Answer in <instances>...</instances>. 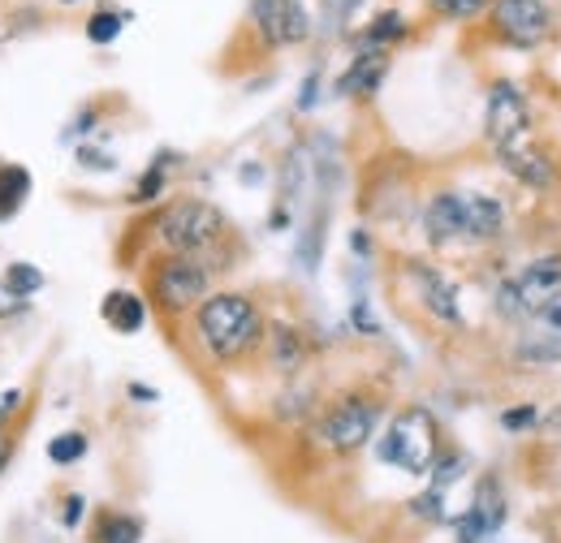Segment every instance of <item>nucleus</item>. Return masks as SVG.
<instances>
[{"label":"nucleus","mask_w":561,"mask_h":543,"mask_svg":"<svg viewBox=\"0 0 561 543\" xmlns=\"http://www.w3.org/2000/svg\"><path fill=\"white\" fill-rule=\"evenodd\" d=\"M527 138L536 135H531V104H527L523 86L510 78H492L489 95H484V142L492 151H505Z\"/></svg>","instance_id":"nucleus-8"},{"label":"nucleus","mask_w":561,"mask_h":543,"mask_svg":"<svg viewBox=\"0 0 561 543\" xmlns=\"http://www.w3.org/2000/svg\"><path fill=\"white\" fill-rule=\"evenodd\" d=\"M510 362L523 371H553L561 367V302L527 315L510 328Z\"/></svg>","instance_id":"nucleus-9"},{"label":"nucleus","mask_w":561,"mask_h":543,"mask_svg":"<svg viewBox=\"0 0 561 543\" xmlns=\"http://www.w3.org/2000/svg\"><path fill=\"white\" fill-rule=\"evenodd\" d=\"M22 402H26V393H22V389H9V393L0 397V418H9V414H18V409H22Z\"/></svg>","instance_id":"nucleus-36"},{"label":"nucleus","mask_w":561,"mask_h":543,"mask_svg":"<svg viewBox=\"0 0 561 543\" xmlns=\"http://www.w3.org/2000/svg\"><path fill=\"white\" fill-rule=\"evenodd\" d=\"M126 18H130V13L95 9V13L87 18V39H91V44H100V48H104V44H117V35L126 31Z\"/></svg>","instance_id":"nucleus-27"},{"label":"nucleus","mask_w":561,"mask_h":543,"mask_svg":"<svg viewBox=\"0 0 561 543\" xmlns=\"http://www.w3.org/2000/svg\"><path fill=\"white\" fill-rule=\"evenodd\" d=\"M445 453V431L440 418L427 406H402L376 436V458L380 466H393L411 478H427L436 458Z\"/></svg>","instance_id":"nucleus-3"},{"label":"nucleus","mask_w":561,"mask_h":543,"mask_svg":"<svg viewBox=\"0 0 561 543\" xmlns=\"http://www.w3.org/2000/svg\"><path fill=\"white\" fill-rule=\"evenodd\" d=\"M420 229L432 251L462 242V190H432L420 211Z\"/></svg>","instance_id":"nucleus-15"},{"label":"nucleus","mask_w":561,"mask_h":543,"mask_svg":"<svg viewBox=\"0 0 561 543\" xmlns=\"http://www.w3.org/2000/svg\"><path fill=\"white\" fill-rule=\"evenodd\" d=\"M411 35V22H407V13L402 9H380L363 31H358V48H393V44H402Z\"/></svg>","instance_id":"nucleus-20"},{"label":"nucleus","mask_w":561,"mask_h":543,"mask_svg":"<svg viewBox=\"0 0 561 543\" xmlns=\"http://www.w3.org/2000/svg\"><path fill=\"white\" fill-rule=\"evenodd\" d=\"M380 427H385V402L376 393H367V389H351V393L333 397L324 409H316L311 440L329 458H354L367 444H376Z\"/></svg>","instance_id":"nucleus-4"},{"label":"nucleus","mask_w":561,"mask_h":543,"mask_svg":"<svg viewBox=\"0 0 561 543\" xmlns=\"http://www.w3.org/2000/svg\"><path fill=\"white\" fill-rule=\"evenodd\" d=\"M26 311H31V298L13 293V289L0 280V320H18V315H26Z\"/></svg>","instance_id":"nucleus-33"},{"label":"nucleus","mask_w":561,"mask_h":543,"mask_svg":"<svg viewBox=\"0 0 561 543\" xmlns=\"http://www.w3.org/2000/svg\"><path fill=\"white\" fill-rule=\"evenodd\" d=\"M540 431H553V436L561 440V406H553L549 414H545V427H540Z\"/></svg>","instance_id":"nucleus-40"},{"label":"nucleus","mask_w":561,"mask_h":543,"mask_svg":"<svg viewBox=\"0 0 561 543\" xmlns=\"http://www.w3.org/2000/svg\"><path fill=\"white\" fill-rule=\"evenodd\" d=\"M402 276L411 285V298L420 302V311L427 320L445 324V328H467V311H462V293L454 285V276L427 259H407Z\"/></svg>","instance_id":"nucleus-10"},{"label":"nucleus","mask_w":561,"mask_h":543,"mask_svg":"<svg viewBox=\"0 0 561 543\" xmlns=\"http://www.w3.org/2000/svg\"><path fill=\"white\" fill-rule=\"evenodd\" d=\"M87 453H91L87 431H61V436L48 440V462H53V466H78Z\"/></svg>","instance_id":"nucleus-26"},{"label":"nucleus","mask_w":561,"mask_h":543,"mask_svg":"<svg viewBox=\"0 0 561 543\" xmlns=\"http://www.w3.org/2000/svg\"><path fill=\"white\" fill-rule=\"evenodd\" d=\"M82 518H87V496H82V492H70V496L61 500V527H66V531H78Z\"/></svg>","instance_id":"nucleus-31"},{"label":"nucleus","mask_w":561,"mask_h":543,"mask_svg":"<svg viewBox=\"0 0 561 543\" xmlns=\"http://www.w3.org/2000/svg\"><path fill=\"white\" fill-rule=\"evenodd\" d=\"M247 18L264 48H298L311 39V13L302 0H251Z\"/></svg>","instance_id":"nucleus-12"},{"label":"nucleus","mask_w":561,"mask_h":543,"mask_svg":"<svg viewBox=\"0 0 561 543\" xmlns=\"http://www.w3.org/2000/svg\"><path fill=\"white\" fill-rule=\"evenodd\" d=\"M95 117H100V113H95V108H87V113H82V117H78V122H73V126H70V135H66V138L91 135V126H95Z\"/></svg>","instance_id":"nucleus-37"},{"label":"nucleus","mask_w":561,"mask_h":543,"mask_svg":"<svg viewBox=\"0 0 561 543\" xmlns=\"http://www.w3.org/2000/svg\"><path fill=\"white\" fill-rule=\"evenodd\" d=\"M320 82H324V73L320 69H307V78L298 82V100H294L298 113H311L320 104Z\"/></svg>","instance_id":"nucleus-30"},{"label":"nucleus","mask_w":561,"mask_h":543,"mask_svg":"<svg viewBox=\"0 0 561 543\" xmlns=\"http://www.w3.org/2000/svg\"><path fill=\"white\" fill-rule=\"evenodd\" d=\"M427 4H432V13H440L449 22H476L480 13H489L492 0H427Z\"/></svg>","instance_id":"nucleus-29"},{"label":"nucleus","mask_w":561,"mask_h":543,"mask_svg":"<svg viewBox=\"0 0 561 543\" xmlns=\"http://www.w3.org/2000/svg\"><path fill=\"white\" fill-rule=\"evenodd\" d=\"M351 324L363 333V337H380V324H376V315H371V307H367V298H354L351 307Z\"/></svg>","instance_id":"nucleus-32"},{"label":"nucleus","mask_w":561,"mask_h":543,"mask_svg":"<svg viewBox=\"0 0 561 543\" xmlns=\"http://www.w3.org/2000/svg\"><path fill=\"white\" fill-rule=\"evenodd\" d=\"M492 155H496L501 173H510L518 186H527V190H536V195H549V190L558 186V177H561L558 160H553L536 138H527V142H518V147H505V151H492Z\"/></svg>","instance_id":"nucleus-13"},{"label":"nucleus","mask_w":561,"mask_h":543,"mask_svg":"<svg viewBox=\"0 0 561 543\" xmlns=\"http://www.w3.org/2000/svg\"><path fill=\"white\" fill-rule=\"evenodd\" d=\"M4 423H9V418H0V466H4V458H9V436H4Z\"/></svg>","instance_id":"nucleus-41"},{"label":"nucleus","mask_w":561,"mask_h":543,"mask_svg":"<svg viewBox=\"0 0 561 543\" xmlns=\"http://www.w3.org/2000/svg\"><path fill=\"white\" fill-rule=\"evenodd\" d=\"M505 522H510V492H505L501 475H492V471L476 478L467 509L458 518H449L454 543H492L505 531Z\"/></svg>","instance_id":"nucleus-7"},{"label":"nucleus","mask_w":561,"mask_h":543,"mask_svg":"<svg viewBox=\"0 0 561 543\" xmlns=\"http://www.w3.org/2000/svg\"><path fill=\"white\" fill-rule=\"evenodd\" d=\"M126 393H130L135 402H147V406H151V402H160V393H156V389H147V384H130Z\"/></svg>","instance_id":"nucleus-39"},{"label":"nucleus","mask_w":561,"mask_h":543,"mask_svg":"<svg viewBox=\"0 0 561 543\" xmlns=\"http://www.w3.org/2000/svg\"><path fill=\"white\" fill-rule=\"evenodd\" d=\"M169 160H178V151H156V160L142 169V177L135 182V190H130V204L147 207L164 199V190H169V169H173Z\"/></svg>","instance_id":"nucleus-21"},{"label":"nucleus","mask_w":561,"mask_h":543,"mask_svg":"<svg viewBox=\"0 0 561 543\" xmlns=\"http://www.w3.org/2000/svg\"><path fill=\"white\" fill-rule=\"evenodd\" d=\"M467 475H471V458H467L462 449L445 444V453L436 458V466H432V475H427V487H436V492H449L454 483H462Z\"/></svg>","instance_id":"nucleus-25"},{"label":"nucleus","mask_w":561,"mask_h":543,"mask_svg":"<svg viewBox=\"0 0 561 543\" xmlns=\"http://www.w3.org/2000/svg\"><path fill=\"white\" fill-rule=\"evenodd\" d=\"M496 427L505 436H536L545 427V409L536 406V402H514V406H505L496 414Z\"/></svg>","instance_id":"nucleus-24"},{"label":"nucleus","mask_w":561,"mask_h":543,"mask_svg":"<svg viewBox=\"0 0 561 543\" xmlns=\"http://www.w3.org/2000/svg\"><path fill=\"white\" fill-rule=\"evenodd\" d=\"M238 177H242V186H260V182H264V169H260V160H251V164H247Z\"/></svg>","instance_id":"nucleus-38"},{"label":"nucleus","mask_w":561,"mask_h":543,"mask_svg":"<svg viewBox=\"0 0 561 543\" xmlns=\"http://www.w3.org/2000/svg\"><path fill=\"white\" fill-rule=\"evenodd\" d=\"M558 453H561V440H558Z\"/></svg>","instance_id":"nucleus-44"},{"label":"nucleus","mask_w":561,"mask_h":543,"mask_svg":"<svg viewBox=\"0 0 561 543\" xmlns=\"http://www.w3.org/2000/svg\"><path fill=\"white\" fill-rule=\"evenodd\" d=\"M385 78H389V53L385 48H358L351 57V66L337 73L333 95L337 100H371Z\"/></svg>","instance_id":"nucleus-16"},{"label":"nucleus","mask_w":561,"mask_h":543,"mask_svg":"<svg viewBox=\"0 0 561 543\" xmlns=\"http://www.w3.org/2000/svg\"><path fill=\"white\" fill-rule=\"evenodd\" d=\"M558 527H561V509H558Z\"/></svg>","instance_id":"nucleus-42"},{"label":"nucleus","mask_w":561,"mask_h":543,"mask_svg":"<svg viewBox=\"0 0 561 543\" xmlns=\"http://www.w3.org/2000/svg\"><path fill=\"white\" fill-rule=\"evenodd\" d=\"M4 285H9L13 293H22V298H35V293L48 285V276H44V268H35V264H26V259H13V264L4 268Z\"/></svg>","instance_id":"nucleus-28"},{"label":"nucleus","mask_w":561,"mask_h":543,"mask_svg":"<svg viewBox=\"0 0 561 543\" xmlns=\"http://www.w3.org/2000/svg\"><path fill=\"white\" fill-rule=\"evenodd\" d=\"M351 251L358 255V259H371L376 255V242H371V233L358 224V229H351Z\"/></svg>","instance_id":"nucleus-35"},{"label":"nucleus","mask_w":561,"mask_h":543,"mask_svg":"<svg viewBox=\"0 0 561 543\" xmlns=\"http://www.w3.org/2000/svg\"><path fill=\"white\" fill-rule=\"evenodd\" d=\"M264 354H268V367L277 376L294 380L307 367V337H302V328H294L285 320H273L268 324V337H264Z\"/></svg>","instance_id":"nucleus-17"},{"label":"nucleus","mask_w":561,"mask_h":543,"mask_svg":"<svg viewBox=\"0 0 561 543\" xmlns=\"http://www.w3.org/2000/svg\"><path fill=\"white\" fill-rule=\"evenodd\" d=\"M147 522L130 509H100L91 518V543H142Z\"/></svg>","instance_id":"nucleus-19"},{"label":"nucleus","mask_w":561,"mask_h":543,"mask_svg":"<svg viewBox=\"0 0 561 543\" xmlns=\"http://www.w3.org/2000/svg\"><path fill=\"white\" fill-rule=\"evenodd\" d=\"M61 4H73V0H61Z\"/></svg>","instance_id":"nucleus-43"},{"label":"nucleus","mask_w":561,"mask_h":543,"mask_svg":"<svg viewBox=\"0 0 561 543\" xmlns=\"http://www.w3.org/2000/svg\"><path fill=\"white\" fill-rule=\"evenodd\" d=\"M510 229V211L489 190H462V246H496Z\"/></svg>","instance_id":"nucleus-14"},{"label":"nucleus","mask_w":561,"mask_h":543,"mask_svg":"<svg viewBox=\"0 0 561 543\" xmlns=\"http://www.w3.org/2000/svg\"><path fill=\"white\" fill-rule=\"evenodd\" d=\"M26 199H31V173H26L22 164L0 160V224L13 220Z\"/></svg>","instance_id":"nucleus-22"},{"label":"nucleus","mask_w":561,"mask_h":543,"mask_svg":"<svg viewBox=\"0 0 561 543\" xmlns=\"http://www.w3.org/2000/svg\"><path fill=\"white\" fill-rule=\"evenodd\" d=\"M407 518L420 522V527H445L449 522V492H436V487H423L407 500Z\"/></svg>","instance_id":"nucleus-23"},{"label":"nucleus","mask_w":561,"mask_h":543,"mask_svg":"<svg viewBox=\"0 0 561 543\" xmlns=\"http://www.w3.org/2000/svg\"><path fill=\"white\" fill-rule=\"evenodd\" d=\"M100 315L117 337H135L147 328V298L135 289H108L100 302Z\"/></svg>","instance_id":"nucleus-18"},{"label":"nucleus","mask_w":561,"mask_h":543,"mask_svg":"<svg viewBox=\"0 0 561 543\" xmlns=\"http://www.w3.org/2000/svg\"><path fill=\"white\" fill-rule=\"evenodd\" d=\"M151 238L160 246V255H199L211 259L225 242H229V216L208 199H173L156 211L151 220Z\"/></svg>","instance_id":"nucleus-2"},{"label":"nucleus","mask_w":561,"mask_h":543,"mask_svg":"<svg viewBox=\"0 0 561 543\" xmlns=\"http://www.w3.org/2000/svg\"><path fill=\"white\" fill-rule=\"evenodd\" d=\"M191 337L204 349V358L216 367H233L247 362L255 349H264L268 337V320L260 311V302L242 289H211L199 302V311L191 315Z\"/></svg>","instance_id":"nucleus-1"},{"label":"nucleus","mask_w":561,"mask_h":543,"mask_svg":"<svg viewBox=\"0 0 561 543\" xmlns=\"http://www.w3.org/2000/svg\"><path fill=\"white\" fill-rule=\"evenodd\" d=\"M553 302H561V251H540L492 285V315L510 328Z\"/></svg>","instance_id":"nucleus-5"},{"label":"nucleus","mask_w":561,"mask_h":543,"mask_svg":"<svg viewBox=\"0 0 561 543\" xmlns=\"http://www.w3.org/2000/svg\"><path fill=\"white\" fill-rule=\"evenodd\" d=\"M489 26L510 48H536L553 31V9L545 0H492Z\"/></svg>","instance_id":"nucleus-11"},{"label":"nucleus","mask_w":561,"mask_h":543,"mask_svg":"<svg viewBox=\"0 0 561 543\" xmlns=\"http://www.w3.org/2000/svg\"><path fill=\"white\" fill-rule=\"evenodd\" d=\"M216 289V264L199 255H160L147 268V302L164 320H186Z\"/></svg>","instance_id":"nucleus-6"},{"label":"nucleus","mask_w":561,"mask_h":543,"mask_svg":"<svg viewBox=\"0 0 561 543\" xmlns=\"http://www.w3.org/2000/svg\"><path fill=\"white\" fill-rule=\"evenodd\" d=\"M78 164L82 169H95V173H113L117 169V160L108 151H95V147H78Z\"/></svg>","instance_id":"nucleus-34"}]
</instances>
